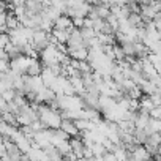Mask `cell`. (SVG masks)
Returning <instances> with one entry per match:
<instances>
[{"mask_svg": "<svg viewBox=\"0 0 161 161\" xmlns=\"http://www.w3.org/2000/svg\"><path fill=\"white\" fill-rule=\"evenodd\" d=\"M58 130H62V131H63L69 139H71V137H77V136H79V131H77V128L74 126V122H73V120H69V119H63V120L60 122Z\"/></svg>", "mask_w": 161, "mask_h": 161, "instance_id": "6da1fadb", "label": "cell"}]
</instances>
